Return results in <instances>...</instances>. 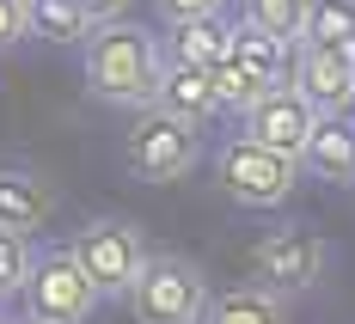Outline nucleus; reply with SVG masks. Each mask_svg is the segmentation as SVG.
Returning a JSON list of instances; mask_svg holds the SVG:
<instances>
[{"label":"nucleus","mask_w":355,"mask_h":324,"mask_svg":"<svg viewBox=\"0 0 355 324\" xmlns=\"http://www.w3.org/2000/svg\"><path fill=\"white\" fill-rule=\"evenodd\" d=\"M159 37L135 25L129 12L123 19H105L80 37V73H86V92L98 105H116V110H141L153 105V86H159Z\"/></svg>","instance_id":"obj_1"},{"label":"nucleus","mask_w":355,"mask_h":324,"mask_svg":"<svg viewBox=\"0 0 355 324\" xmlns=\"http://www.w3.org/2000/svg\"><path fill=\"white\" fill-rule=\"evenodd\" d=\"M129 312L135 324H202L209 312V276L190 263V257L178 251H147V263L135 269V282H129Z\"/></svg>","instance_id":"obj_2"},{"label":"nucleus","mask_w":355,"mask_h":324,"mask_svg":"<svg viewBox=\"0 0 355 324\" xmlns=\"http://www.w3.org/2000/svg\"><path fill=\"white\" fill-rule=\"evenodd\" d=\"M123 159H129V172L141 183H178L202 159V129L172 116V110H159V105H141V116L123 135Z\"/></svg>","instance_id":"obj_3"},{"label":"nucleus","mask_w":355,"mask_h":324,"mask_svg":"<svg viewBox=\"0 0 355 324\" xmlns=\"http://www.w3.org/2000/svg\"><path fill=\"white\" fill-rule=\"evenodd\" d=\"M214 178H220V190L233 202H245V208H282L288 196H294V183H300V159L251 141V135H233V141H220V153H214Z\"/></svg>","instance_id":"obj_4"},{"label":"nucleus","mask_w":355,"mask_h":324,"mask_svg":"<svg viewBox=\"0 0 355 324\" xmlns=\"http://www.w3.org/2000/svg\"><path fill=\"white\" fill-rule=\"evenodd\" d=\"M324 269H331V245H324L313 226H276V233H263L257 251H251V276H257V288H270L276 300H300V294H313L324 282Z\"/></svg>","instance_id":"obj_5"},{"label":"nucleus","mask_w":355,"mask_h":324,"mask_svg":"<svg viewBox=\"0 0 355 324\" xmlns=\"http://www.w3.org/2000/svg\"><path fill=\"white\" fill-rule=\"evenodd\" d=\"M73 257H80V269L92 276V288H98V300H123L129 294V282H135V269L147 263V239L135 220H116V215H98L80 226V239L68 245Z\"/></svg>","instance_id":"obj_6"},{"label":"nucleus","mask_w":355,"mask_h":324,"mask_svg":"<svg viewBox=\"0 0 355 324\" xmlns=\"http://www.w3.org/2000/svg\"><path fill=\"white\" fill-rule=\"evenodd\" d=\"M19 294H25V312H37V318H49V324H86L92 306H98V288H92V276L80 269V257L68 245L37 251Z\"/></svg>","instance_id":"obj_7"},{"label":"nucleus","mask_w":355,"mask_h":324,"mask_svg":"<svg viewBox=\"0 0 355 324\" xmlns=\"http://www.w3.org/2000/svg\"><path fill=\"white\" fill-rule=\"evenodd\" d=\"M239 135H251V141H263V147H276V153H288V159H300L306 153V141H313V123H319V110L306 105L294 86H270V92H257L245 110H239Z\"/></svg>","instance_id":"obj_8"},{"label":"nucleus","mask_w":355,"mask_h":324,"mask_svg":"<svg viewBox=\"0 0 355 324\" xmlns=\"http://www.w3.org/2000/svg\"><path fill=\"white\" fill-rule=\"evenodd\" d=\"M288 86L306 98V105L331 116V110L355 105V73H349V49H331V43H294V62H288Z\"/></svg>","instance_id":"obj_9"},{"label":"nucleus","mask_w":355,"mask_h":324,"mask_svg":"<svg viewBox=\"0 0 355 324\" xmlns=\"http://www.w3.org/2000/svg\"><path fill=\"white\" fill-rule=\"evenodd\" d=\"M153 105L172 110V116H184V123H196V129H202L209 116H220V98H214L209 68H196V62H178V55H166V62H159Z\"/></svg>","instance_id":"obj_10"},{"label":"nucleus","mask_w":355,"mask_h":324,"mask_svg":"<svg viewBox=\"0 0 355 324\" xmlns=\"http://www.w3.org/2000/svg\"><path fill=\"white\" fill-rule=\"evenodd\" d=\"M300 172H313L324 183H355V116L349 110H331L313 123V141L300 153Z\"/></svg>","instance_id":"obj_11"},{"label":"nucleus","mask_w":355,"mask_h":324,"mask_svg":"<svg viewBox=\"0 0 355 324\" xmlns=\"http://www.w3.org/2000/svg\"><path fill=\"white\" fill-rule=\"evenodd\" d=\"M49 215H55V183L25 165H0V226L37 233V226H49Z\"/></svg>","instance_id":"obj_12"},{"label":"nucleus","mask_w":355,"mask_h":324,"mask_svg":"<svg viewBox=\"0 0 355 324\" xmlns=\"http://www.w3.org/2000/svg\"><path fill=\"white\" fill-rule=\"evenodd\" d=\"M159 49H166V55H178V62H196V68H220V62H227V49H233V25H227L220 12L178 19L172 37H166Z\"/></svg>","instance_id":"obj_13"},{"label":"nucleus","mask_w":355,"mask_h":324,"mask_svg":"<svg viewBox=\"0 0 355 324\" xmlns=\"http://www.w3.org/2000/svg\"><path fill=\"white\" fill-rule=\"evenodd\" d=\"M227 62H233V68H245L251 80L270 92V86H282V80H288L294 43H282V37H263V31H251V25H233V49H227Z\"/></svg>","instance_id":"obj_14"},{"label":"nucleus","mask_w":355,"mask_h":324,"mask_svg":"<svg viewBox=\"0 0 355 324\" xmlns=\"http://www.w3.org/2000/svg\"><path fill=\"white\" fill-rule=\"evenodd\" d=\"M202 324H288V318H282V300L270 288H233L220 300H209Z\"/></svg>","instance_id":"obj_15"},{"label":"nucleus","mask_w":355,"mask_h":324,"mask_svg":"<svg viewBox=\"0 0 355 324\" xmlns=\"http://www.w3.org/2000/svg\"><path fill=\"white\" fill-rule=\"evenodd\" d=\"M25 19H31V37H43V43H80L92 31L80 0H25Z\"/></svg>","instance_id":"obj_16"},{"label":"nucleus","mask_w":355,"mask_h":324,"mask_svg":"<svg viewBox=\"0 0 355 324\" xmlns=\"http://www.w3.org/2000/svg\"><path fill=\"white\" fill-rule=\"evenodd\" d=\"M300 43H331V49H349V43H355V0H306Z\"/></svg>","instance_id":"obj_17"},{"label":"nucleus","mask_w":355,"mask_h":324,"mask_svg":"<svg viewBox=\"0 0 355 324\" xmlns=\"http://www.w3.org/2000/svg\"><path fill=\"white\" fill-rule=\"evenodd\" d=\"M239 25L263 37H282V43H300V25H306V0H245Z\"/></svg>","instance_id":"obj_18"},{"label":"nucleus","mask_w":355,"mask_h":324,"mask_svg":"<svg viewBox=\"0 0 355 324\" xmlns=\"http://www.w3.org/2000/svg\"><path fill=\"white\" fill-rule=\"evenodd\" d=\"M31 233H12V226H0V294H19L25 288V276H31Z\"/></svg>","instance_id":"obj_19"},{"label":"nucleus","mask_w":355,"mask_h":324,"mask_svg":"<svg viewBox=\"0 0 355 324\" xmlns=\"http://www.w3.org/2000/svg\"><path fill=\"white\" fill-rule=\"evenodd\" d=\"M31 37V19H25V0H0V49L25 43Z\"/></svg>","instance_id":"obj_20"},{"label":"nucleus","mask_w":355,"mask_h":324,"mask_svg":"<svg viewBox=\"0 0 355 324\" xmlns=\"http://www.w3.org/2000/svg\"><path fill=\"white\" fill-rule=\"evenodd\" d=\"M159 6V19L178 25V19H202V12H220V0H153Z\"/></svg>","instance_id":"obj_21"},{"label":"nucleus","mask_w":355,"mask_h":324,"mask_svg":"<svg viewBox=\"0 0 355 324\" xmlns=\"http://www.w3.org/2000/svg\"><path fill=\"white\" fill-rule=\"evenodd\" d=\"M80 6H86L92 25H105V19H123V12H129V0H80Z\"/></svg>","instance_id":"obj_22"},{"label":"nucleus","mask_w":355,"mask_h":324,"mask_svg":"<svg viewBox=\"0 0 355 324\" xmlns=\"http://www.w3.org/2000/svg\"><path fill=\"white\" fill-rule=\"evenodd\" d=\"M0 324H6V318H0ZM12 324H49V318H37V312H25V318H12Z\"/></svg>","instance_id":"obj_23"},{"label":"nucleus","mask_w":355,"mask_h":324,"mask_svg":"<svg viewBox=\"0 0 355 324\" xmlns=\"http://www.w3.org/2000/svg\"><path fill=\"white\" fill-rule=\"evenodd\" d=\"M349 73H355V43H349Z\"/></svg>","instance_id":"obj_24"},{"label":"nucleus","mask_w":355,"mask_h":324,"mask_svg":"<svg viewBox=\"0 0 355 324\" xmlns=\"http://www.w3.org/2000/svg\"><path fill=\"white\" fill-rule=\"evenodd\" d=\"M0 318H6V294H0Z\"/></svg>","instance_id":"obj_25"}]
</instances>
